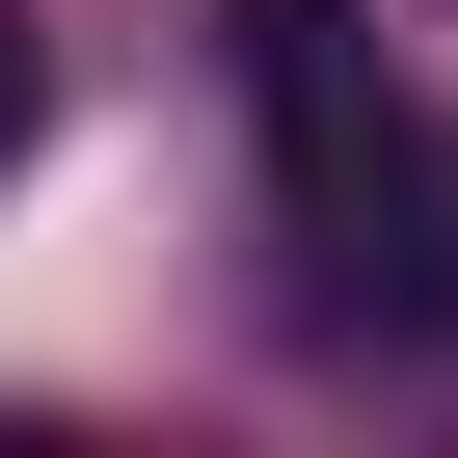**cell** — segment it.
I'll list each match as a JSON object with an SVG mask.
<instances>
[{
    "mask_svg": "<svg viewBox=\"0 0 458 458\" xmlns=\"http://www.w3.org/2000/svg\"><path fill=\"white\" fill-rule=\"evenodd\" d=\"M216 28H243V108H270L297 243H351V216H377V162H404V108H377V55H351V0H216Z\"/></svg>",
    "mask_w": 458,
    "mask_h": 458,
    "instance_id": "1",
    "label": "cell"
},
{
    "mask_svg": "<svg viewBox=\"0 0 458 458\" xmlns=\"http://www.w3.org/2000/svg\"><path fill=\"white\" fill-rule=\"evenodd\" d=\"M28 108H55V55H28V0H0V162H28Z\"/></svg>",
    "mask_w": 458,
    "mask_h": 458,
    "instance_id": "2",
    "label": "cell"
}]
</instances>
